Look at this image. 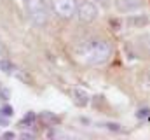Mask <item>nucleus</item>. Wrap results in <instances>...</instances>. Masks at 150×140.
<instances>
[{"mask_svg":"<svg viewBox=\"0 0 150 140\" xmlns=\"http://www.w3.org/2000/svg\"><path fill=\"white\" fill-rule=\"evenodd\" d=\"M75 56L84 65L100 67V65H105L110 60V56H112V46L105 39H98V37L87 39V40H84L82 44H79L75 47Z\"/></svg>","mask_w":150,"mask_h":140,"instance_id":"1","label":"nucleus"},{"mask_svg":"<svg viewBox=\"0 0 150 140\" xmlns=\"http://www.w3.org/2000/svg\"><path fill=\"white\" fill-rule=\"evenodd\" d=\"M26 12L37 26H44L49 21V7L45 0H25Z\"/></svg>","mask_w":150,"mask_h":140,"instance_id":"2","label":"nucleus"},{"mask_svg":"<svg viewBox=\"0 0 150 140\" xmlns=\"http://www.w3.org/2000/svg\"><path fill=\"white\" fill-rule=\"evenodd\" d=\"M98 7L93 0H82L80 4H77V11L75 16L80 23H93L98 18Z\"/></svg>","mask_w":150,"mask_h":140,"instance_id":"3","label":"nucleus"},{"mask_svg":"<svg viewBox=\"0 0 150 140\" xmlns=\"http://www.w3.org/2000/svg\"><path fill=\"white\" fill-rule=\"evenodd\" d=\"M52 9L61 18H72L77 11V0H52Z\"/></svg>","mask_w":150,"mask_h":140,"instance_id":"4","label":"nucleus"},{"mask_svg":"<svg viewBox=\"0 0 150 140\" xmlns=\"http://www.w3.org/2000/svg\"><path fill=\"white\" fill-rule=\"evenodd\" d=\"M150 23V18L147 14H131L126 19V25L129 28H145Z\"/></svg>","mask_w":150,"mask_h":140,"instance_id":"5","label":"nucleus"},{"mask_svg":"<svg viewBox=\"0 0 150 140\" xmlns=\"http://www.w3.org/2000/svg\"><path fill=\"white\" fill-rule=\"evenodd\" d=\"M142 0H115V5L120 12H134L142 7Z\"/></svg>","mask_w":150,"mask_h":140,"instance_id":"6","label":"nucleus"},{"mask_svg":"<svg viewBox=\"0 0 150 140\" xmlns=\"http://www.w3.org/2000/svg\"><path fill=\"white\" fill-rule=\"evenodd\" d=\"M72 100H74L75 105H79V107H86V105H89L91 96H89V93H87L86 89L74 88V89H72Z\"/></svg>","mask_w":150,"mask_h":140,"instance_id":"7","label":"nucleus"},{"mask_svg":"<svg viewBox=\"0 0 150 140\" xmlns=\"http://www.w3.org/2000/svg\"><path fill=\"white\" fill-rule=\"evenodd\" d=\"M40 119L44 121V124H49V126H54V124H58L59 123V117L58 116H54L52 112H49V110H44L42 114H40Z\"/></svg>","mask_w":150,"mask_h":140,"instance_id":"8","label":"nucleus"},{"mask_svg":"<svg viewBox=\"0 0 150 140\" xmlns=\"http://www.w3.org/2000/svg\"><path fill=\"white\" fill-rule=\"evenodd\" d=\"M0 70L4 72V74H14V65H12V61H9V60H0Z\"/></svg>","mask_w":150,"mask_h":140,"instance_id":"9","label":"nucleus"},{"mask_svg":"<svg viewBox=\"0 0 150 140\" xmlns=\"http://www.w3.org/2000/svg\"><path fill=\"white\" fill-rule=\"evenodd\" d=\"M98 126H101V128H105V130H110V131H115V133L122 131V126H120L119 123H100Z\"/></svg>","mask_w":150,"mask_h":140,"instance_id":"10","label":"nucleus"},{"mask_svg":"<svg viewBox=\"0 0 150 140\" xmlns=\"http://www.w3.org/2000/svg\"><path fill=\"white\" fill-rule=\"evenodd\" d=\"M35 119H37V116L33 112H28V114H25V117L21 121V126H32L35 123Z\"/></svg>","mask_w":150,"mask_h":140,"instance_id":"11","label":"nucleus"},{"mask_svg":"<svg viewBox=\"0 0 150 140\" xmlns=\"http://www.w3.org/2000/svg\"><path fill=\"white\" fill-rule=\"evenodd\" d=\"M0 114H2V116H5V117H12V114H14V109H12L11 105H4V107L0 109Z\"/></svg>","mask_w":150,"mask_h":140,"instance_id":"12","label":"nucleus"},{"mask_svg":"<svg viewBox=\"0 0 150 140\" xmlns=\"http://www.w3.org/2000/svg\"><path fill=\"white\" fill-rule=\"evenodd\" d=\"M21 139H25V140H33L35 139V133H32V131H25V133H21Z\"/></svg>","mask_w":150,"mask_h":140,"instance_id":"13","label":"nucleus"},{"mask_svg":"<svg viewBox=\"0 0 150 140\" xmlns=\"http://www.w3.org/2000/svg\"><path fill=\"white\" fill-rule=\"evenodd\" d=\"M0 98L2 100H9V91L7 89H0Z\"/></svg>","mask_w":150,"mask_h":140,"instance_id":"14","label":"nucleus"},{"mask_svg":"<svg viewBox=\"0 0 150 140\" xmlns=\"http://www.w3.org/2000/svg\"><path fill=\"white\" fill-rule=\"evenodd\" d=\"M7 119H9V117H5V116H2V114H0V124H2V126H5V124L9 123Z\"/></svg>","mask_w":150,"mask_h":140,"instance_id":"15","label":"nucleus"},{"mask_svg":"<svg viewBox=\"0 0 150 140\" xmlns=\"http://www.w3.org/2000/svg\"><path fill=\"white\" fill-rule=\"evenodd\" d=\"M14 137H16V135H14V133H11V131H7V133H4V135H2V139H14Z\"/></svg>","mask_w":150,"mask_h":140,"instance_id":"16","label":"nucleus"},{"mask_svg":"<svg viewBox=\"0 0 150 140\" xmlns=\"http://www.w3.org/2000/svg\"><path fill=\"white\" fill-rule=\"evenodd\" d=\"M94 2H101V4H107L108 0H94Z\"/></svg>","mask_w":150,"mask_h":140,"instance_id":"17","label":"nucleus"},{"mask_svg":"<svg viewBox=\"0 0 150 140\" xmlns=\"http://www.w3.org/2000/svg\"><path fill=\"white\" fill-rule=\"evenodd\" d=\"M147 40H149V44H150V32H149V35H147Z\"/></svg>","mask_w":150,"mask_h":140,"instance_id":"18","label":"nucleus"},{"mask_svg":"<svg viewBox=\"0 0 150 140\" xmlns=\"http://www.w3.org/2000/svg\"><path fill=\"white\" fill-rule=\"evenodd\" d=\"M149 82H150V72H149Z\"/></svg>","mask_w":150,"mask_h":140,"instance_id":"19","label":"nucleus"},{"mask_svg":"<svg viewBox=\"0 0 150 140\" xmlns=\"http://www.w3.org/2000/svg\"><path fill=\"white\" fill-rule=\"evenodd\" d=\"M0 89H2V84H0Z\"/></svg>","mask_w":150,"mask_h":140,"instance_id":"20","label":"nucleus"}]
</instances>
